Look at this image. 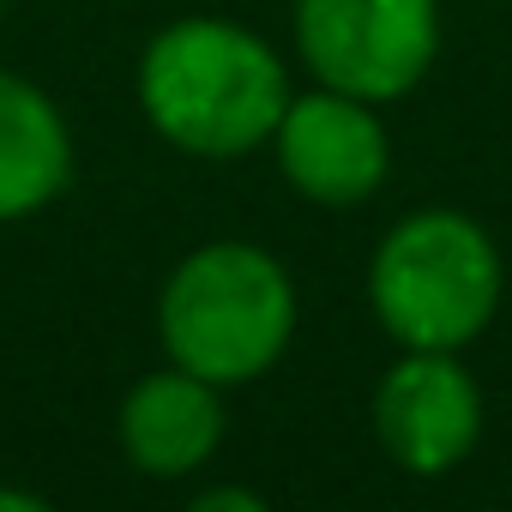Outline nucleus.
Masks as SVG:
<instances>
[{
    "label": "nucleus",
    "instance_id": "f257e3e1",
    "mask_svg": "<svg viewBox=\"0 0 512 512\" xmlns=\"http://www.w3.org/2000/svg\"><path fill=\"white\" fill-rule=\"evenodd\" d=\"M133 91L145 127L163 145L205 163H229L272 145L290 103V73L253 25L187 13L145 43Z\"/></svg>",
    "mask_w": 512,
    "mask_h": 512
},
{
    "label": "nucleus",
    "instance_id": "f03ea898",
    "mask_svg": "<svg viewBox=\"0 0 512 512\" xmlns=\"http://www.w3.org/2000/svg\"><path fill=\"white\" fill-rule=\"evenodd\" d=\"M302 320L290 266L260 241H205L181 253L157 290V344L175 368L211 386L266 380Z\"/></svg>",
    "mask_w": 512,
    "mask_h": 512
},
{
    "label": "nucleus",
    "instance_id": "7ed1b4c3",
    "mask_svg": "<svg viewBox=\"0 0 512 512\" xmlns=\"http://www.w3.org/2000/svg\"><path fill=\"white\" fill-rule=\"evenodd\" d=\"M506 296L494 235L458 205L404 211L368 253V308L398 350H470Z\"/></svg>",
    "mask_w": 512,
    "mask_h": 512
},
{
    "label": "nucleus",
    "instance_id": "20e7f679",
    "mask_svg": "<svg viewBox=\"0 0 512 512\" xmlns=\"http://www.w3.org/2000/svg\"><path fill=\"white\" fill-rule=\"evenodd\" d=\"M290 31L314 85L386 109L434 73L440 0H296Z\"/></svg>",
    "mask_w": 512,
    "mask_h": 512
},
{
    "label": "nucleus",
    "instance_id": "39448f33",
    "mask_svg": "<svg viewBox=\"0 0 512 512\" xmlns=\"http://www.w3.org/2000/svg\"><path fill=\"white\" fill-rule=\"evenodd\" d=\"M368 422L380 452L416 476H452L482 440V386L458 362V350H398L368 398Z\"/></svg>",
    "mask_w": 512,
    "mask_h": 512
},
{
    "label": "nucleus",
    "instance_id": "423d86ee",
    "mask_svg": "<svg viewBox=\"0 0 512 512\" xmlns=\"http://www.w3.org/2000/svg\"><path fill=\"white\" fill-rule=\"evenodd\" d=\"M272 157L278 175L290 181V193H302L308 205L344 211L380 193V181L392 175V139L380 121V103L314 85V91H290L284 121L272 133Z\"/></svg>",
    "mask_w": 512,
    "mask_h": 512
},
{
    "label": "nucleus",
    "instance_id": "0eeeda50",
    "mask_svg": "<svg viewBox=\"0 0 512 512\" xmlns=\"http://www.w3.org/2000/svg\"><path fill=\"white\" fill-rule=\"evenodd\" d=\"M223 434H229L223 386H211L205 374H187L175 362L133 380L115 410V440H121L127 464L151 482H181V476L205 470L217 458Z\"/></svg>",
    "mask_w": 512,
    "mask_h": 512
},
{
    "label": "nucleus",
    "instance_id": "6e6552de",
    "mask_svg": "<svg viewBox=\"0 0 512 512\" xmlns=\"http://www.w3.org/2000/svg\"><path fill=\"white\" fill-rule=\"evenodd\" d=\"M73 187V127L61 103L0 67V223H25Z\"/></svg>",
    "mask_w": 512,
    "mask_h": 512
},
{
    "label": "nucleus",
    "instance_id": "1a4fd4ad",
    "mask_svg": "<svg viewBox=\"0 0 512 512\" xmlns=\"http://www.w3.org/2000/svg\"><path fill=\"white\" fill-rule=\"evenodd\" d=\"M193 512H266V494H260V488L217 482V488H199V494H193Z\"/></svg>",
    "mask_w": 512,
    "mask_h": 512
},
{
    "label": "nucleus",
    "instance_id": "9d476101",
    "mask_svg": "<svg viewBox=\"0 0 512 512\" xmlns=\"http://www.w3.org/2000/svg\"><path fill=\"white\" fill-rule=\"evenodd\" d=\"M0 512H49V500L31 488H0Z\"/></svg>",
    "mask_w": 512,
    "mask_h": 512
},
{
    "label": "nucleus",
    "instance_id": "9b49d317",
    "mask_svg": "<svg viewBox=\"0 0 512 512\" xmlns=\"http://www.w3.org/2000/svg\"><path fill=\"white\" fill-rule=\"evenodd\" d=\"M0 13H7V0H0Z\"/></svg>",
    "mask_w": 512,
    "mask_h": 512
}]
</instances>
